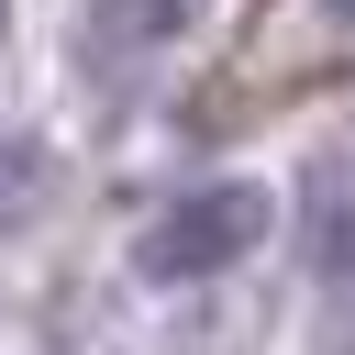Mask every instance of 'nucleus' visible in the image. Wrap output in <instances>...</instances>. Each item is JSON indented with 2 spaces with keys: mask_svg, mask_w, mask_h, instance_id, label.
<instances>
[{
  "mask_svg": "<svg viewBox=\"0 0 355 355\" xmlns=\"http://www.w3.org/2000/svg\"><path fill=\"white\" fill-rule=\"evenodd\" d=\"M266 233H277V189H266V178H200V189H178V200L133 233V277L200 288V277H233Z\"/></svg>",
  "mask_w": 355,
  "mask_h": 355,
  "instance_id": "obj_1",
  "label": "nucleus"
},
{
  "mask_svg": "<svg viewBox=\"0 0 355 355\" xmlns=\"http://www.w3.org/2000/svg\"><path fill=\"white\" fill-rule=\"evenodd\" d=\"M200 11H211V0H78V55H89V67H144V55H166Z\"/></svg>",
  "mask_w": 355,
  "mask_h": 355,
  "instance_id": "obj_2",
  "label": "nucleus"
},
{
  "mask_svg": "<svg viewBox=\"0 0 355 355\" xmlns=\"http://www.w3.org/2000/svg\"><path fill=\"white\" fill-rule=\"evenodd\" d=\"M322 333H333V355H355V266H333V300H322Z\"/></svg>",
  "mask_w": 355,
  "mask_h": 355,
  "instance_id": "obj_6",
  "label": "nucleus"
},
{
  "mask_svg": "<svg viewBox=\"0 0 355 355\" xmlns=\"http://www.w3.org/2000/svg\"><path fill=\"white\" fill-rule=\"evenodd\" d=\"M44 189H55V166H44V144L0 122V233H22V222L44 211Z\"/></svg>",
  "mask_w": 355,
  "mask_h": 355,
  "instance_id": "obj_3",
  "label": "nucleus"
},
{
  "mask_svg": "<svg viewBox=\"0 0 355 355\" xmlns=\"http://www.w3.org/2000/svg\"><path fill=\"white\" fill-rule=\"evenodd\" d=\"M0 33H11V0H0Z\"/></svg>",
  "mask_w": 355,
  "mask_h": 355,
  "instance_id": "obj_7",
  "label": "nucleus"
},
{
  "mask_svg": "<svg viewBox=\"0 0 355 355\" xmlns=\"http://www.w3.org/2000/svg\"><path fill=\"white\" fill-rule=\"evenodd\" d=\"M288 55H333V44H355V0H288V33H277Z\"/></svg>",
  "mask_w": 355,
  "mask_h": 355,
  "instance_id": "obj_4",
  "label": "nucleus"
},
{
  "mask_svg": "<svg viewBox=\"0 0 355 355\" xmlns=\"http://www.w3.org/2000/svg\"><path fill=\"white\" fill-rule=\"evenodd\" d=\"M322 266H355V178H333L322 200Z\"/></svg>",
  "mask_w": 355,
  "mask_h": 355,
  "instance_id": "obj_5",
  "label": "nucleus"
}]
</instances>
